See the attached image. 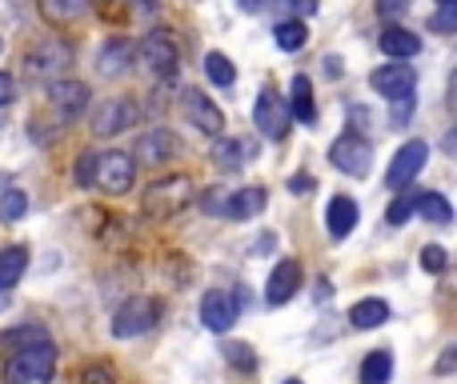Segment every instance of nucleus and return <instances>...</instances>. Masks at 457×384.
Segmentation results:
<instances>
[{
  "instance_id": "nucleus-10",
  "label": "nucleus",
  "mask_w": 457,
  "mask_h": 384,
  "mask_svg": "<svg viewBox=\"0 0 457 384\" xmlns=\"http://www.w3.org/2000/svg\"><path fill=\"white\" fill-rule=\"evenodd\" d=\"M137 117H141L137 101H129V96H112V101H104L101 109L93 112V136H120V133H129V128L137 125Z\"/></svg>"
},
{
  "instance_id": "nucleus-33",
  "label": "nucleus",
  "mask_w": 457,
  "mask_h": 384,
  "mask_svg": "<svg viewBox=\"0 0 457 384\" xmlns=\"http://www.w3.org/2000/svg\"><path fill=\"white\" fill-rule=\"evenodd\" d=\"M225 361L233 364L237 372H257V356H253V348L245 345V340H233V345H225Z\"/></svg>"
},
{
  "instance_id": "nucleus-50",
  "label": "nucleus",
  "mask_w": 457,
  "mask_h": 384,
  "mask_svg": "<svg viewBox=\"0 0 457 384\" xmlns=\"http://www.w3.org/2000/svg\"><path fill=\"white\" fill-rule=\"evenodd\" d=\"M4 300H8V297H0V308H4Z\"/></svg>"
},
{
  "instance_id": "nucleus-29",
  "label": "nucleus",
  "mask_w": 457,
  "mask_h": 384,
  "mask_svg": "<svg viewBox=\"0 0 457 384\" xmlns=\"http://www.w3.org/2000/svg\"><path fill=\"white\" fill-rule=\"evenodd\" d=\"M413 212H421L426 225H450L453 220V208H450V200H445L442 192H418V208Z\"/></svg>"
},
{
  "instance_id": "nucleus-42",
  "label": "nucleus",
  "mask_w": 457,
  "mask_h": 384,
  "mask_svg": "<svg viewBox=\"0 0 457 384\" xmlns=\"http://www.w3.org/2000/svg\"><path fill=\"white\" fill-rule=\"evenodd\" d=\"M309 189H313V176H309V173H297V176L289 181V192H293V196H305Z\"/></svg>"
},
{
  "instance_id": "nucleus-16",
  "label": "nucleus",
  "mask_w": 457,
  "mask_h": 384,
  "mask_svg": "<svg viewBox=\"0 0 457 384\" xmlns=\"http://www.w3.org/2000/svg\"><path fill=\"white\" fill-rule=\"evenodd\" d=\"M177 136L169 133V128H149V133H141L137 136V144H133V157L141 160V165H169V160L177 157Z\"/></svg>"
},
{
  "instance_id": "nucleus-5",
  "label": "nucleus",
  "mask_w": 457,
  "mask_h": 384,
  "mask_svg": "<svg viewBox=\"0 0 457 384\" xmlns=\"http://www.w3.org/2000/svg\"><path fill=\"white\" fill-rule=\"evenodd\" d=\"M329 165L345 176H370L373 168V144L361 141V133H341L329 144Z\"/></svg>"
},
{
  "instance_id": "nucleus-31",
  "label": "nucleus",
  "mask_w": 457,
  "mask_h": 384,
  "mask_svg": "<svg viewBox=\"0 0 457 384\" xmlns=\"http://www.w3.org/2000/svg\"><path fill=\"white\" fill-rule=\"evenodd\" d=\"M24 212H29V192H21V189L0 192V225H16Z\"/></svg>"
},
{
  "instance_id": "nucleus-1",
  "label": "nucleus",
  "mask_w": 457,
  "mask_h": 384,
  "mask_svg": "<svg viewBox=\"0 0 457 384\" xmlns=\"http://www.w3.org/2000/svg\"><path fill=\"white\" fill-rule=\"evenodd\" d=\"M56 377V348L48 345H32L21 348L4 361V380L8 384H53Z\"/></svg>"
},
{
  "instance_id": "nucleus-9",
  "label": "nucleus",
  "mask_w": 457,
  "mask_h": 384,
  "mask_svg": "<svg viewBox=\"0 0 457 384\" xmlns=\"http://www.w3.org/2000/svg\"><path fill=\"white\" fill-rule=\"evenodd\" d=\"M426 160H429V144L426 141H405L402 149L394 152V160H389V173H386V184L394 192H402V189H410L413 184V176L426 168Z\"/></svg>"
},
{
  "instance_id": "nucleus-22",
  "label": "nucleus",
  "mask_w": 457,
  "mask_h": 384,
  "mask_svg": "<svg viewBox=\"0 0 457 384\" xmlns=\"http://www.w3.org/2000/svg\"><path fill=\"white\" fill-rule=\"evenodd\" d=\"M48 340V329L37 321L29 324H16V329H4L0 332V353H21V348H32V345H45Z\"/></svg>"
},
{
  "instance_id": "nucleus-3",
  "label": "nucleus",
  "mask_w": 457,
  "mask_h": 384,
  "mask_svg": "<svg viewBox=\"0 0 457 384\" xmlns=\"http://www.w3.org/2000/svg\"><path fill=\"white\" fill-rule=\"evenodd\" d=\"M161 321V305L153 297H133L112 313V337L117 340H137L145 332H153Z\"/></svg>"
},
{
  "instance_id": "nucleus-39",
  "label": "nucleus",
  "mask_w": 457,
  "mask_h": 384,
  "mask_svg": "<svg viewBox=\"0 0 457 384\" xmlns=\"http://www.w3.org/2000/svg\"><path fill=\"white\" fill-rule=\"evenodd\" d=\"M429 29L442 32V37H450V32L457 29V12H453V8H442V12H437L434 20H429Z\"/></svg>"
},
{
  "instance_id": "nucleus-14",
  "label": "nucleus",
  "mask_w": 457,
  "mask_h": 384,
  "mask_svg": "<svg viewBox=\"0 0 457 384\" xmlns=\"http://www.w3.org/2000/svg\"><path fill=\"white\" fill-rule=\"evenodd\" d=\"M370 85L378 88L381 96H389V104L410 101L413 88H418V72H413L410 64H381V69L370 77Z\"/></svg>"
},
{
  "instance_id": "nucleus-23",
  "label": "nucleus",
  "mask_w": 457,
  "mask_h": 384,
  "mask_svg": "<svg viewBox=\"0 0 457 384\" xmlns=\"http://www.w3.org/2000/svg\"><path fill=\"white\" fill-rule=\"evenodd\" d=\"M386 321H389V305L381 297H365V300H357V305L349 308V324H353V329H361V332L381 329Z\"/></svg>"
},
{
  "instance_id": "nucleus-37",
  "label": "nucleus",
  "mask_w": 457,
  "mask_h": 384,
  "mask_svg": "<svg viewBox=\"0 0 457 384\" xmlns=\"http://www.w3.org/2000/svg\"><path fill=\"white\" fill-rule=\"evenodd\" d=\"M277 4H281L285 12H289L285 20H305V16H313L317 8H321L317 0H277Z\"/></svg>"
},
{
  "instance_id": "nucleus-26",
  "label": "nucleus",
  "mask_w": 457,
  "mask_h": 384,
  "mask_svg": "<svg viewBox=\"0 0 457 384\" xmlns=\"http://www.w3.org/2000/svg\"><path fill=\"white\" fill-rule=\"evenodd\" d=\"M394 377V353L389 348H373L361 361V384H389Z\"/></svg>"
},
{
  "instance_id": "nucleus-15",
  "label": "nucleus",
  "mask_w": 457,
  "mask_h": 384,
  "mask_svg": "<svg viewBox=\"0 0 457 384\" xmlns=\"http://www.w3.org/2000/svg\"><path fill=\"white\" fill-rule=\"evenodd\" d=\"M297 289H301V265L293 257L277 260L273 273H269V284H265V305H273V308L289 305V300L297 297Z\"/></svg>"
},
{
  "instance_id": "nucleus-45",
  "label": "nucleus",
  "mask_w": 457,
  "mask_h": 384,
  "mask_svg": "<svg viewBox=\"0 0 457 384\" xmlns=\"http://www.w3.org/2000/svg\"><path fill=\"white\" fill-rule=\"evenodd\" d=\"M325 77H329V80H337L341 77V56H325Z\"/></svg>"
},
{
  "instance_id": "nucleus-12",
  "label": "nucleus",
  "mask_w": 457,
  "mask_h": 384,
  "mask_svg": "<svg viewBox=\"0 0 457 384\" xmlns=\"http://www.w3.org/2000/svg\"><path fill=\"white\" fill-rule=\"evenodd\" d=\"M133 181H137V165L129 152H104V157H96V184L104 192L120 196L133 189Z\"/></svg>"
},
{
  "instance_id": "nucleus-21",
  "label": "nucleus",
  "mask_w": 457,
  "mask_h": 384,
  "mask_svg": "<svg viewBox=\"0 0 457 384\" xmlns=\"http://www.w3.org/2000/svg\"><path fill=\"white\" fill-rule=\"evenodd\" d=\"M289 117H297L301 125H313L317 120V104H313V85H309V77H293V85H289Z\"/></svg>"
},
{
  "instance_id": "nucleus-34",
  "label": "nucleus",
  "mask_w": 457,
  "mask_h": 384,
  "mask_svg": "<svg viewBox=\"0 0 457 384\" xmlns=\"http://www.w3.org/2000/svg\"><path fill=\"white\" fill-rule=\"evenodd\" d=\"M197 204H201V212H209V217H225V204H228V189H205L197 196Z\"/></svg>"
},
{
  "instance_id": "nucleus-38",
  "label": "nucleus",
  "mask_w": 457,
  "mask_h": 384,
  "mask_svg": "<svg viewBox=\"0 0 457 384\" xmlns=\"http://www.w3.org/2000/svg\"><path fill=\"white\" fill-rule=\"evenodd\" d=\"M410 12V0H378V16L381 20H397Z\"/></svg>"
},
{
  "instance_id": "nucleus-44",
  "label": "nucleus",
  "mask_w": 457,
  "mask_h": 384,
  "mask_svg": "<svg viewBox=\"0 0 457 384\" xmlns=\"http://www.w3.org/2000/svg\"><path fill=\"white\" fill-rule=\"evenodd\" d=\"M273 244H277V236L273 233H265V236H257V241H253V257H257V252H269V249H273Z\"/></svg>"
},
{
  "instance_id": "nucleus-35",
  "label": "nucleus",
  "mask_w": 457,
  "mask_h": 384,
  "mask_svg": "<svg viewBox=\"0 0 457 384\" xmlns=\"http://www.w3.org/2000/svg\"><path fill=\"white\" fill-rule=\"evenodd\" d=\"M72 181H77L80 189H93V184H96V152H85V157L77 160V173H72Z\"/></svg>"
},
{
  "instance_id": "nucleus-36",
  "label": "nucleus",
  "mask_w": 457,
  "mask_h": 384,
  "mask_svg": "<svg viewBox=\"0 0 457 384\" xmlns=\"http://www.w3.org/2000/svg\"><path fill=\"white\" fill-rule=\"evenodd\" d=\"M445 265H450V257H445L442 244H426V249H421V268H426V273H445Z\"/></svg>"
},
{
  "instance_id": "nucleus-19",
  "label": "nucleus",
  "mask_w": 457,
  "mask_h": 384,
  "mask_svg": "<svg viewBox=\"0 0 457 384\" xmlns=\"http://www.w3.org/2000/svg\"><path fill=\"white\" fill-rule=\"evenodd\" d=\"M378 45H381V53L394 56V61H410V56L421 53V37L410 29H402V24H389V29L381 32Z\"/></svg>"
},
{
  "instance_id": "nucleus-41",
  "label": "nucleus",
  "mask_w": 457,
  "mask_h": 384,
  "mask_svg": "<svg viewBox=\"0 0 457 384\" xmlns=\"http://www.w3.org/2000/svg\"><path fill=\"white\" fill-rule=\"evenodd\" d=\"M453 369H457V345H445L442 356H437V377H450Z\"/></svg>"
},
{
  "instance_id": "nucleus-8",
  "label": "nucleus",
  "mask_w": 457,
  "mask_h": 384,
  "mask_svg": "<svg viewBox=\"0 0 457 384\" xmlns=\"http://www.w3.org/2000/svg\"><path fill=\"white\" fill-rule=\"evenodd\" d=\"M289 120L293 117H289V109H285V101L265 85L257 93V104H253V125H257V133L265 136V141H285Z\"/></svg>"
},
{
  "instance_id": "nucleus-30",
  "label": "nucleus",
  "mask_w": 457,
  "mask_h": 384,
  "mask_svg": "<svg viewBox=\"0 0 457 384\" xmlns=\"http://www.w3.org/2000/svg\"><path fill=\"white\" fill-rule=\"evenodd\" d=\"M205 77L213 80L217 88H233L237 69H233V61H228L225 53H209V56H205Z\"/></svg>"
},
{
  "instance_id": "nucleus-20",
  "label": "nucleus",
  "mask_w": 457,
  "mask_h": 384,
  "mask_svg": "<svg viewBox=\"0 0 457 384\" xmlns=\"http://www.w3.org/2000/svg\"><path fill=\"white\" fill-rule=\"evenodd\" d=\"M265 204H269L265 189H237V192H228L225 217L228 220H253L257 212H265Z\"/></svg>"
},
{
  "instance_id": "nucleus-40",
  "label": "nucleus",
  "mask_w": 457,
  "mask_h": 384,
  "mask_svg": "<svg viewBox=\"0 0 457 384\" xmlns=\"http://www.w3.org/2000/svg\"><path fill=\"white\" fill-rule=\"evenodd\" d=\"M80 384H112V369H104V364H88V369L80 372Z\"/></svg>"
},
{
  "instance_id": "nucleus-2",
  "label": "nucleus",
  "mask_w": 457,
  "mask_h": 384,
  "mask_svg": "<svg viewBox=\"0 0 457 384\" xmlns=\"http://www.w3.org/2000/svg\"><path fill=\"white\" fill-rule=\"evenodd\" d=\"M189 200H193V181L177 173V176H165V181H153L149 192L141 196V208H145V217H153V220H169Z\"/></svg>"
},
{
  "instance_id": "nucleus-47",
  "label": "nucleus",
  "mask_w": 457,
  "mask_h": 384,
  "mask_svg": "<svg viewBox=\"0 0 457 384\" xmlns=\"http://www.w3.org/2000/svg\"><path fill=\"white\" fill-rule=\"evenodd\" d=\"M313 297H317V300L333 297V281H325V276H321V281H317V292H313Z\"/></svg>"
},
{
  "instance_id": "nucleus-17",
  "label": "nucleus",
  "mask_w": 457,
  "mask_h": 384,
  "mask_svg": "<svg viewBox=\"0 0 457 384\" xmlns=\"http://www.w3.org/2000/svg\"><path fill=\"white\" fill-rule=\"evenodd\" d=\"M137 61V45L125 37H112L101 45V53H96V72H101L104 80H117L129 72V64Z\"/></svg>"
},
{
  "instance_id": "nucleus-7",
  "label": "nucleus",
  "mask_w": 457,
  "mask_h": 384,
  "mask_svg": "<svg viewBox=\"0 0 457 384\" xmlns=\"http://www.w3.org/2000/svg\"><path fill=\"white\" fill-rule=\"evenodd\" d=\"M241 292H225V289H209L205 297H201V324H205L209 332H228L237 324V316H241Z\"/></svg>"
},
{
  "instance_id": "nucleus-18",
  "label": "nucleus",
  "mask_w": 457,
  "mask_h": 384,
  "mask_svg": "<svg viewBox=\"0 0 457 384\" xmlns=\"http://www.w3.org/2000/svg\"><path fill=\"white\" fill-rule=\"evenodd\" d=\"M353 225H357L353 196H333L329 208H325V233H329L333 241H345V236L353 233Z\"/></svg>"
},
{
  "instance_id": "nucleus-46",
  "label": "nucleus",
  "mask_w": 457,
  "mask_h": 384,
  "mask_svg": "<svg viewBox=\"0 0 457 384\" xmlns=\"http://www.w3.org/2000/svg\"><path fill=\"white\" fill-rule=\"evenodd\" d=\"M265 4H273V0H237V8H241V12H261Z\"/></svg>"
},
{
  "instance_id": "nucleus-43",
  "label": "nucleus",
  "mask_w": 457,
  "mask_h": 384,
  "mask_svg": "<svg viewBox=\"0 0 457 384\" xmlns=\"http://www.w3.org/2000/svg\"><path fill=\"white\" fill-rule=\"evenodd\" d=\"M12 96H16L12 77H8V72H0V104H12Z\"/></svg>"
},
{
  "instance_id": "nucleus-49",
  "label": "nucleus",
  "mask_w": 457,
  "mask_h": 384,
  "mask_svg": "<svg viewBox=\"0 0 457 384\" xmlns=\"http://www.w3.org/2000/svg\"><path fill=\"white\" fill-rule=\"evenodd\" d=\"M285 384H305V380H301V377H289V380H285Z\"/></svg>"
},
{
  "instance_id": "nucleus-24",
  "label": "nucleus",
  "mask_w": 457,
  "mask_h": 384,
  "mask_svg": "<svg viewBox=\"0 0 457 384\" xmlns=\"http://www.w3.org/2000/svg\"><path fill=\"white\" fill-rule=\"evenodd\" d=\"M24 268H29V252H24L21 244L0 249V297H8V292L16 289V281L24 276Z\"/></svg>"
},
{
  "instance_id": "nucleus-25",
  "label": "nucleus",
  "mask_w": 457,
  "mask_h": 384,
  "mask_svg": "<svg viewBox=\"0 0 457 384\" xmlns=\"http://www.w3.org/2000/svg\"><path fill=\"white\" fill-rule=\"evenodd\" d=\"M245 157H249V144H241L237 136H217V144H213V165L217 168L237 173V168L245 165Z\"/></svg>"
},
{
  "instance_id": "nucleus-6",
  "label": "nucleus",
  "mask_w": 457,
  "mask_h": 384,
  "mask_svg": "<svg viewBox=\"0 0 457 384\" xmlns=\"http://www.w3.org/2000/svg\"><path fill=\"white\" fill-rule=\"evenodd\" d=\"M69 64H72V45L69 40H61V37L40 40V45L24 56V72H29L32 80H56Z\"/></svg>"
},
{
  "instance_id": "nucleus-48",
  "label": "nucleus",
  "mask_w": 457,
  "mask_h": 384,
  "mask_svg": "<svg viewBox=\"0 0 457 384\" xmlns=\"http://www.w3.org/2000/svg\"><path fill=\"white\" fill-rule=\"evenodd\" d=\"M437 4H442V8H453V4H457V0H437Z\"/></svg>"
},
{
  "instance_id": "nucleus-28",
  "label": "nucleus",
  "mask_w": 457,
  "mask_h": 384,
  "mask_svg": "<svg viewBox=\"0 0 457 384\" xmlns=\"http://www.w3.org/2000/svg\"><path fill=\"white\" fill-rule=\"evenodd\" d=\"M273 40H277V48H281V53H301V48L309 45L305 20H281L273 29Z\"/></svg>"
},
{
  "instance_id": "nucleus-32",
  "label": "nucleus",
  "mask_w": 457,
  "mask_h": 384,
  "mask_svg": "<svg viewBox=\"0 0 457 384\" xmlns=\"http://www.w3.org/2000/svg\"><path fill=\"white\" fill-rule=\"evenodd\" d=\"M413 208H418V189H402V192H397V200L386 208V220L394 228H402L405 220L413 217Z\"/></svg>"
},
{
  "instance_id": "nucleus-4",
  "label": "nucleus",
  "mask_w": 457,
  "mask_h": 384,
  "mask_svg": "<svg viewBox=\"0 0 457 384\" xmlns=\"http://www.w3.org/2000/svg\"><path fill=\"white\" fill-rule=\"evenodd\" d=\"M137 56H141V64L157 80H173L177 77V64H181V48H177V40L169 37L165 29H153L149 37H141Z\"/></svg>"
},
{
  "instance_id": "nucleus-11",
  "label": "nucleus",
  "mask_w": 457,
  "mask_h": 384,
  "mask_svg": "<svg viewBox=\"0 0 457 384\" xmlns=\"http://www.w3.org/2000/svg\"><path fill=\"white\" fill-rule=\"evenodd\" d=\"M88 96L93 93H88L85 80H53V85H48V104L56 109L61 125H72L77 117H85Z\"/></svg>"
},
{
  "instance_id": "nucleus-13",
  "label": "nucleus",
  "mask_w": 457,
  "mask_h": 384,
  "mask_svg": "<svg viewBox=\"0 0 457 384\" xmlns=\"http://www.w3.org/2000/svg\"><path fill=\"white\" fill-rule=\"evenodd\" d=\"M181 112H185V120H189L193 128H201L205 136H221V133H225L221 109H217V104L209 101L201 88H189V93L181 96Z\"/></svg>"
},
{
  "instance_id": "nucleus-27",
  "label": "nucleus",
  "mask_w": 457,
  "mask_h": 384,
  "mask_svg": "<svg viewBox=\"0 0 457 384\" xmlns=\"http://www.w3.org/2000/svg\"><path fill=\"white\" fill-rule=\"evenodd\" d=\"M40 12L53 24H72L88 12V0H40Z\"/></svg>"
}]
</instances>
